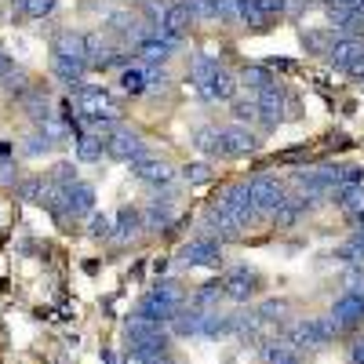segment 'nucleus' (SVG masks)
<instances>
[{"mask_svg":"<svg viewBox=\"0 0 364 364\" xmlns=\"http://www.w3.org/2000/svg\"><path fill=\"white\" fill-rule=\"evenodd\" d=\"M182 178H186L190 186H204V182H211V168L204 161H193V164L182 168Z\"/></svg>","mask_w":364,"mask_h":364,"instance_id":"nucleus-30","label":"nucleus"},{"mask_svg":"<svg viewBox=\"0 0 364 364\" xmlns=\"http://www.w3.org/2000/svg\"><path fill=\"white\" fill-rule=\"evenodd\" d=\"M248 190H252V200H255V208H259V215H273V211L288 200L284 182L269 178V175H255V178L248 182Z\"/></svg>","mask_w":364,"mask_h":364,"instance_id":"nucleus-6","label":"nucleus"},{"mask_svg":"<svg viewBox=\"0 0 364 364\" xmlns=\"http://www.w3.org/2000/svg\"><path fill=\"white\" fill-rule=\"evenodd\" d=\"M171 219H175V211H171L168 197H164V200H154V204L146 208V215H142V223H146L149 230H168Z\"/></svg>","mask_w":364,"mask_h":364,"instance_id":"nucleus-24","label":"nucleus"},{"mask_svg":"<svg viewBox=\"0 0 364 364\" xmlns=\"http://www.w3.org/2000/svg\"><path fill=\"white\" fill-rule=\"evenodd\" d=\"M262 360L266 364H295V346L281 343V339H269V343H262Z\"/></svg>","mask_w":364,"mask_h":364,"instance_id":"nucleus-25","label":"nucleus"},{"mask_svg":"<svg viewBox=\"0 0 364 364\" xmlns=\"http://www.w3.org/2000/svg\"><path fill=\"white\" fill-rule=\"evenodd\" d=\"M223 291H226V299H233V302H248V299L259 291V273H252V269H245V266L230 269L226 281H223Z\"/></svg>","mask_w":364,"mask_h":364,"instance_id":"nucleus-11","label":"nucleus"},{"mask_svg":"<svg viewBox=\"0 0 364 364\" xmlns=\"http://www.w3.org/2000/svg\"><path fill=\"white\" fill-rule=\"evenodd\" d=\"M302 41H306V48H314V51H324V55H328V48H331L328 33H306Z\"/></svg>","mask_w":364,"mask_h":364,"instance_id":"nucleus-34","label":"nucleus"},{"mask_svg":"<svg viewBox=\"0 0 364 364\" xmlns=\"http://www.w3.org/2000/svg\"><path fill=\"white\" fill-rule=\"evenodd\" d=\"M331 321H336L339 331H353L357 324H364V291H346L343 299H336V306H331L328 314Z\"/></svg>","mask_w":364,"mask_h":364,"instance_id":"nucleus-8","label":"nucleus"},{"mask_svg":"<svg viewBox=\"0 0 364 364\" xmlns=\"http://www.w3.org/2000/svg\"><path fill=\"white\" fill-rule=\"evenodd\" d=\"M95 211V190L87 182H70L66 193H63V208H58V219H84Z\"/></svg>","mask_w":364,"mask_h":364,"instance_id":"nucleus-7","label":"nucleus"},{"mask_svg":"<svg viewBox=\"0 0 364 364\" xmlns=\"http://www.w3.org/2000/svg\"><path fill=\"white\" fill-rule=\"evenodd\" d=\"M262 8H266V15L273 18V15H284V11H291V0H262Z\"/></svg>","mask_w":364,"mask_h":364,"instance_id":"nucleus-35","label":"nucleus"},{"mask_svg":"<svg viewBox=\"0 0 364 364\" xmlns=\"http://www.w3.org/2000/svg\"><path fill=\"white\" fill-rule=\"evenodd\" d=\"M15 164L11 161H0V186H15Z\"/></svg>","mask_w":364,"mask_h":364,"instance_id":"nucleus-36","label":"nucleus"},{"mask_svg":"<svg viewBox=\"0 0 364 364\" xmlns=\"http://www.w3.org/2000/svg\"><path fill=\"white\" fill-rule=\"evenodd\" d=\"M84 55H87V70H106V66L128 63V55H117L102 33H84Z\"/></svg>","mask_w":364,"mask_h":364,"instance_id":"nucleus-9","label":"nucleus"},{"mask_svg":"<svg viewBox=\"0 0 364 364\" xmlns=\"http://www.w3.org/2000/svg\"><path fill=\"white\" fill-rule=\"evenodd\" d=\"M219 240L211 237H200V240H190L186 248H182V262L186 266H219Z\"/></svg>","mask_w":364,"mask_h":364,"instance_id":"nucleus-14","label":"nucleus"},{"mask_svg":"<svg viewBox=\"0 0 364 364\" xmlns=\"http://www.w3.org/2000/svg\"><path fill=\"white\" fill-rule=\"evenodd\" d=\"M360 51H364V41H360L357 33H343V37L331 41L328 58H331V66H336V70H350V63H353Z\"/></svg>","mask_w":364,"mask_h":364,"instance_id":"nucleus-15","label":"nucleus"},{"mask_svg":"<svg viewBox=\"0 0 364 364\" xmlns=\"http://www.w3.org/2000/svg\"><path fill=\"white\" fill-rule=\"evenodd\" d=\"M255 102H259V120H262L266 128H277L281 120H284V91H281V84L259 91Z\"/></svg>","mask_w":364,"mask_h":364,"instance_id":"nucleus-13","label":"nucleus"},{"mask_svg":"<svg viewBox=\"0 0 364 364\" xmlns=\"http://www.w3.org/2000/svg\"><path fill=\"white\" fill-rule=\"evenodd\" d=\"M219 211V215H226L240 233H245L248 226H255L262 215H259V208H255V200H252V190H248V182H233V186H226L223 193H219V200L211 204Z\"/></svg>","mask_w":364,"mask_h":364,"instance_id":"nucleus-2","label":"nucleus"},{"mask_svg":"<svg viewBox=\"0 0 364 364\" xmlns=\"http://www.w3.org/2000/svg\"><path fill=\"white\" fill-rule=\"evenodd\" d=\"M142 226H146V223H142V211H135V208H120L113 237H117V240H132V237H135Z\"/></svg>","mask_w":364,"mask_h":364,"instance_id":"nucleus-23","label":"nucleus"},{"mask_svg":"<svg viewBox=\"0 0 364 364\" xmlns=\"http://www.w3.org/2000/svg\"><path fill=\"white\" fill-rule=\"evenodd\" d=\"M350 357H353V364H364V339H357L350 346Z\"/></svg>","mask_w":364,"mask_h":364,"instance_id":"nucleus-37","label":"nucleus"},{"mask_svg":"<svg viewBox=\"0 0 364 364\" xmlns=\"http://www.w3.org/2000/svg\"><path fill=\"white\" fill-rule=\"evenodd\" d=\"M331 200H336L343 211H350V215H360L364 211V182H346V186L331 190Z\"/></svg>","mask_w":364,"mask_h":364,"instance_id":"nucleus-17","label":"nucleus"},{"mask_svg":"<svg viewBox=\"0 0 364 364\" xmlns=\"http://www.w3.org/2000/svg\"><path fill=\"white\" fill-rule=\"evenodd\" d=\"M302 211H306V200H302V197H288L277 211H273V223H277V226H291V223H299V215H302Z\"/></svg>","mask_w":364,"mask_h":364,"instance_id":"nucleus-26","label":"nucleus"},{"mask_svg":"<svg viewBox=\"0 0 364 364\" xmlns=\"http://www.w3.org/2000/svg\"><path fill=\"white\" fill-rule=\"evenodd\" d=\"M336 336H339L336 321H331V317H314V321L295 324L291 336H288V343H291L295 350H324Z\"/></svg>","mask_w":364,"mask_h":364,"instance_id":"nucleus-4","label":"nucleus"},{"mask_svg":"<svg viewBox=\"0 0 364 364\" xmlns=\"http://www.w3.org/2000/svg\"><path fill=\"white\" fill-rule=\"evenodd\" d=\"M0 161H8V157H4V149H0Z\"/></svg>","mask_w":364,"mask_h":364,"instance_id":"nucleus-39","label":"nucleus"},{"mask_svg":"<svg viewBox=\"0 0 364 364\" xmlns=\"http://www.w3.org/2000/svg\"><path fill=\"white\" fill-rule=\"evenodd\" d=\"M120 87H124L128 95H142V91L149 87V73H146V66H128L124 73H120Z\"/></svg>","mask_w":364,"mask_h":364,"instance_id":"nucleus-27","label":"nucleus"},{"mask_svg":"<svg viewBox=\"0 0 364 364\" xmlns=\"http://www.w3.org/2000/svg\"><path fill=\"white\" fill-rule=\"evenodd\" d=\"M186 4V11H190V18L193 22H208V18H215V4L211 0H182Z\"/></svg>","mask_w":364,"mask_h":364,"instance_id":"nucleus-31","label":"nucleus"},{"mask_svg":"<svg viewBox=\"0 0 364 364\" xmlns=\"http://www.w3.org/2000/svg\"><path fill=\"white\" fill-rule=\"evenodd\" d=\"M182 302H186V295H182V288L175 281H161L154 291H146L142 302H139V317L146 321H157V324H171V317L182 310Z\"/></svg>","mask_w":364,"mask_h":364,"instance_id":"nucleus-3","label":"nucleus"},{"mask_svg":"<svg viewBox=\"0 0 364 364\" xmlns=\"http://www.w3.org/2000/svg\"><path fill=\"white\" fill-rule=\"evenodd\" d=\"M73 142H77V161H84V164H95L106 154V139L95 135V132H80Z\"/></svg>","mask_w":364,"mask_h":364,"instance_id":"nucleus-18","label":"nucleus"},{"mask_svg":"<svg viewBox=\"0 0 364 364\" xmlns=\"http://www.w3.org/2000/svg\"><path fill=\"white\" fill-rule=\"evenodd\" d=\"M190 80L200 91V99H208V102H226V99L237 95L233 73L223 70L215 58H208V55H197L193 63H190Z\"/></svg>","mask_w":364,"mask_h":364,"instance_id":"nucleus-1","label":"nucleus"},{"mask_svg":"<svg viewBox=\"0 0 364 364\" xmlns=\"http://www.w3.org/2000/svg\"><path fill=\"white\" fill-rule=\"evenodd\" d=\"M132 175L142 178V182H149V186H171V178H175L171 164H164L157 157H146V154L132 161Z\"/></svg>","mask_w":364,"mask_h":364,"instance_id":"nucleus-12","label":"nucleus"},{"mask_svg":"<svg viewBox=\"0 0 364 364\" xmlns=\"http://www.w3.org/2000/svg\"><path fill=\"white\" fill-rule=\"evenodd\" d=\"M55 4H58V0H15V8H18L26 18H44V15L55 11Z\"/></svg>","mask_w":364,"mask_h":364,"instance_id":"nucleus-28","label":"nucleus"},{"mask_svg":"<svg viewBox=\"0 0 364 364\" xmlns=\"http://www.w3.org/2000/svg\"><path fill=\"white\" fill-rule=\"evenodd\" d=\"M223 146H226V157H240V154L259 149V139L245 124H230V128H223Z\"/></svg>","mask_w":364,"mask_h":364,"instance_id":"nucleus-16","label":"nucleus"},{"mask_svg":"<svg viewBox=\"0 0 364 364\" xmlns=\"http://www.w3.org/2000/svg\"><path fill=\"white\" fill-rule=\"evenodd\" d=\"M200 324H204V310L193 306V310H178L171 317V331L175 336H200Z\"/></svg>","mask_w":364,"mask_h":364,"instance_id":"nucleus-20","label":"nucleus"},{"mask_svg":"<svg viewBox=\"0 0 364 364\" xmlns=\"http://www.w3.org/2000/svg\"><path fill=\"white\" fill-rule=\"evenodd\" d=\"M51 55L84 58V63H87V55H84V37H80V33H70V29H63V33L51 37Z\"/></svg>","mask_w":364,"mask_h":364,"instance_id":"nucleus-19","label":"nucleus"},{"mask_svg":"<svg viewBox=\"0 0 364 364\" xmlns=\"http://www.w3.org/2000/svg\"><path fill=\"white\" fill-rule=\"evenodd\" d=\"M193 146L200 149V154H208V157H226L223 132H215V128H197V135H193Z\"/></svg>","mask_w":364,"mask_h":364,"instance_id":"nucleus-22","label":"nucleus"},{"mask_svg":"<svg viewBox=\"0 0 364 364\" xmlns=\"http://www.w3.org/2000/svg\"><path fill=\"white\" fill-rule=\"evenodd\" d=\"M91 237H113V219L109 215H91Z\"/></svg>","mask_w":364,"mask_h":364,"instance_id":"nucleus-33","label":"nucleus"},{"mask_svg":"<svg viewBox=\"0 0 364 364\" xmlns=\"http://www.w3.org/2000/svg\"><path fill=\"white\" fill-rule=\"evenodd\" d=\"M233 117H237V124H252V120H259V102H255V95H248V99H237L233 102Z\"/></svg>","mask_w":364,"mask_h":364,"instance_id":"nucleus-29","label":"nucleus"},{"mask_svg":"<svg viewBox=\"0 0 364 364\" xmlns=\"http://www.w3.org/2000/svg\"><path fill=\"white\" fill-rule=\"evenodd\" d=\"M11 70H15V66H11V58H8L4 51H0V80H4V77H8Z\"/></svg>","mask_w":364,"mask_h":364,"instance_id":"nucleus-38","label":"nucleus"},{"mask_svg":"<svg viewBox=\"0 0 364 364\" xmlns=\"http://www.w3.org/2000/svg\"><path fill=\"white\" fill-rule=\"evenodd\" d=\"M22 149H26L29 157H41V154H48V149H51V139H48L44 132H37V135H29V142H26Z\"/></svg>","mask_w":364,"mask_h":364,"instance_id":"nucleus-32","label":"nucleus"},{"mask_svg":"<svg viewBox=\"0 0 364 364\" xmlns=\"http://www.w3.org/2000/svg\"><path fill=\"white\" fill-rule=\"evenodd\" d=\"M106 154L113 157V161H135V157H142L146 154V146H142V139L135 135V132H128V128H117L109 139H106Z\"/></svg>","mask_w":364,"mask_h":364,"instance_id":"nucleus-10","label":"nucleus"},{"mask_svg":"<svg viewBox=\"0 0 364 364\" xmlns=\"http://www.w3.org/2000/svg\"><path fill=\"white\" fill-rule=\"evenodd\" d=\"M240 84H245L252 95H259V91H266V87H277V77H273L266 66H245V73H240Z\"/></svg>","mask_w":364,"mask_h":364,"instance_id":"nucleus-21","label":"nucleus"},{"mask_svg":"<svg viewBox=\"0 0 364 364\" xmlns=\"http://www.w3.org/2000/svg\"><path fill=\"white\" fill-rule=\"evenodd\" d=\"M73 99H77V117H117V102H113L109 91H102V87L77 84Z\"/></svg>","mask_w":364,"mask_h":364,"instance_id":"nucleus-5","label":"nucleus"}]
</instances>
